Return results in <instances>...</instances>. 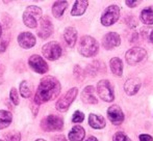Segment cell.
Wrapping results in <instances>:
<instances>
[{
    "label": "cell",
    "mask_w": 153,
    "mask_h": 141,
    "mask_svg": "<svg viewBox=\"0 0 153 141\" xmlns=\"http://www.w3.org/2000/svg\"><path fill=\"white\" fill-rule=\"evenodd\" d=\"M141 88V81L137 78H130L124 84V90L128 95H134Z\"/></svg>",
    "instance_id": "cell-15"
},
{
    "label": "cell",
    "mask_w": 153,
    "mask_h": 141,
    "mask_svg": "<svg viewBox=\"0 0 153 141\" xmlns=\"http://www.w3.org/2000/svg\"><path fill=\"white\" fill-rule=\"evenodd\" d=\"M77 93H78V89L76 87H73V88L69 89L62 97L59 98V101L56 102L55 107H56L57 110L61 111V112H66L69 109V107L71 106V104L76 99Z\"/></svg>",
    "instance_id": "cell-7"
},
{
    "label": "cell",
    "mask_w": 153,
    "mask_h": 141,
    "mask_svg": "<svg viewBox=\"0 0 153 141\" xmlns=\"http://www.w3.org/2000/svg\"><path fill=\"white\" fill-rule=\"evenodd\" d=\"M20 93L23 98H29L31 95L30 88L28 87V84H27L26 81H22L20 83Z\"/></svg>",
    "instance_id": "cell-25"
},
{
    "label": "cell",
    "mask_w": 153,
    "mask_h": 141,
    "mask_svg": "<svg viewBox=\"0 0 153 141\" xmlns=\"http://www.w3.org/2000/svg\"><path fill=\"white\" fill-rule=\"evenodd\" d=\"M53 141H67L66 137L64 135H57V136H54L53 137Z\"/></svg>",
    "instance_id": "cell-33"
},
{
    "label": "cell",
    "mask_w": 153,
    "mask_h": 141,
    "mask_svg": "<svg viewBox=\"0 0 153 141\" xmlns=\"http://www.w3.org/2000/svg\"><path fill=\"white\" fill-rule=\"evenodd\" d=\"M149 38H150V42L153 44V29L151 30V32H150V35H149Z\"/></svg>",
    "instance_id": "cell-36"
},
{
    "label": "cell",
    "mask_w": 153,
    "mask_h": 141,
    "mask_svg": "<svg viewBox=\"0 0 153 141\" xmlns=\"http://www.w3.org/2000/svg\"><path fill=\"white\" fill-rule=\"evenodd\" d=\"M141 21L146 25H153V5L147 6L142 10Z\"/></svg>",
    "instance_id": "cell-22"
},
{
    "label": "cell",
    "mask_w": 153,
    "mask_h": 141,
    "mask_svg": "<svg viewBox=\"0 0 153 141\" xmlns=\"http://www.w3.org/2000/svg\"><path fill=\"white\" fill-rule=\"evenodd\" d=\"M121 44V37L117 32H108L102 38V45L105 50H113Z\"/></svg>",
    "instance_id": "cell-12"
},
{
    "label": "cell",
    "mask_w": 153,
    "mask_h": 141,
    "mask_svg": "<svg viewBox=\"0 0 153 141\" xmlns=\"http://www.w3.org/2000/svg\"><path fill=\"white\" fill-rule=\"evenodd\" d=\"M78 51H79V53L85 57L95 56L99 51L98 42H97L93 36L83 35L82 37L80 38V40H79Z\"/></svg>",
    "instance_id": "cell-2"
},
{
    "label": "cell",
    "mask_w": 153,
    "mask_h": 141,
    "mask_svg": "<svg viewBox=\"0 0 153 141\" xmlns=\"http://www.w3.org/2000/svg\"><path fill=\"white\" fill-rule=\"evenodd\" d=\"M113 141H131V140L126 134L122 133V132H117V133L114 135Z\"/></svg>",
    "instance_id": "cell-28"
},
{
    "label": "cell",
    "mask_w": 153,
    "mask_h": 141,
    "mask_svg": "<svg viewBox=\"0 0 153 141\" xmlns=\"http://www.w3.org/2000/svg\"><path fill=\"white\" fill-rule=\"evenodd\" d=\"M0 141H3V140H1V139H0Z\"/></svg>",
    "instance_id": "cell-39"
},
{
    "label": "cell",
    "mask_w": 153,
    "mask_h": 141,
    "mask_svg": "<svg viewBox=\"0 0 153 141\" xmlns=\"http://www.w3.org/2000/svg\"><path fill=\"white\" fill-rule=\"evenodd\" d=\"M89 125L91 126L93 129H103L105 128V118L102 115L95 114V113H91L89 115Z\"/></svg>",
    "instance_id": "cell-17"
},
{
    "label": "cell",
    "mask_w": 153,
    "mask_h": 141,
    "mask_svg": "<svg viewBox=\"0 0 153 141\" xmlns=\"http://www.w3.org/2000/svg\"><path fill=\"white\" fill-rule=\"evenodd\" d=\"M64 38L65 42L67 43L69 47H74L75 44H76L77 40V30L74 28V27H68L66 28L64 32Z\"/></svg>",
    "instance_id": "cell-19"
},
{
    "label": "cell",
    "mask_w": 153,
    "mask_h": 141,
    "mask_svg": "<svg viewBox=\"0 0 153 141\" xmlns=\"http://www.w3.org/2000/svg\"><path fill=\"white\" fill-rule=\"evenodd\" d=\"M85 141H98V139L96 137H94V136H91V137H89Z\"/></svg>",
    "instance_id": "cell-35"
},
{
    "label": "cell",
    "mask_w": 153,
    "mask_h": 141,
    "mask_svg": "<svg viewBox=\"0 0 153 141\" xmlns=\"http://www.w3.org/2000/svg\"><path fill=\"white\" fill-rule=\"evenodd\" d=\"M18 44L24 49H30L36 45V37L30 32H22L18 36Z\"/></svg>",
    "instance_id": "cell-16"
},
{
    "label": "cell",
    "mask_w": 153,
    "mask_h": 141,
    "mask_svg": "<svg viewBox=\"0 0 153 141\" xmlns=\"http://www.w3.org/2000/svg\"><path fill=\"white\" fill-rule=\"evenodd\" d=\"M120 18V7L117 4L107 6L101 16V24L103 26H111Z\"/></svg>",
    "instance_id": "cell-5"
},
{
    "label": "cell",
    "mask_w": 153,
    "mask_h": 141,
    "mask_svg": "<svg viewBox=\"0 0 153 141\" xmlns=\"http://www.w3.org/2000/svg\"><path fill=\"white\" fill-rule=\"evenodd\" d=\"M96 91L102 101L111 103V102H113L115 100V91H114L113 86H111L108 80L104 79V80L99 81L97 83Z\"/></svg>",
    "instance_id": "cell-4"
},
{
    "label": "cell",
    "mask_w": 153,
    "mask_h": 141,
    "mask_svg": "<svg viewBox=\"0 0 153 141\" xmlns=\"http://www.w3.org/2000/svg\"><path fill=\"white\" fill-rule=\"evenodd\" d=\"M147 56V51L141 47H134L129 49L125 54V59L127 63L130 65H135L141 62L145 57Z\"/></svg>",
    "instance_id": "cell-9"
},
{
    "label": "cell",
    "mask_w": 153,
    "mask_h": 141,
    "mask_svg": "<svg viewBox=\"0 0 153 141\" xmlns=\"http://www.w3.org/2000/svg\"><path fill=\"white\" fill-rule=\"evenodd\" d=\"M74 75H75V77H76V78L78 79L79 81H82L83 80L85 73H83L82 69H81L80 67H78V65H76V67L74 68Z\"/></svg>",
    "instance_id": "cell-30"
},
{
    "label": "cell",
    "mask_w": 153,
    "mask_h": 141,
    "mask_svg": "<svg viewBox=\"0 0 153 141\" xmlns=\"http://www.w3.org/2000/svg\"><path fill=\"white\" fill-rule=\"evenodd\" d=\"M13 115L6 110H0V130L7 128L12 123Z\"/></svg>",
    "instance_id": "cell-23"
},
{
    "label": "cell",
    "mask_w": 153,
    "mask_h": 141,
    "mask_svg": "<svg viewBox=\"0 0 153 141\" xmlns=\"http://www.w3.org/2000/svg\"><path fill=\"white\" fill-rule=\"evenodd\" d=\"M53 32V25L49 17H43L41 18V26L40 29L38 30V35L43 40L49 37L51 33Z\"/></svg>",
    "instance_id": "cell-13"
},
{
    "label": "cell",
    "mask_w": 153,
    "mask_h": 141,
    "mask_svg": "<svg viewBox=\"0 0 153 141\" xmlns=\"http://www.w3.org/2000/svg\"><path fill=\"white\" fill-rule=\"evenodd\" d=\"M1 35H2V28H1V24H0V37H1Z\"/></svg>",
    "instance_id": "cell-37"
},
{
    "label": "cell",
    "mask_w": 153,
    "mask_h": 141,
    "mask_svg": "<svg viewBox=\"0 0 153 141\" xmlns=\"http://www.w3.org/2000/svg\"><path fill=\"white\" fill-rule=\"evenodd\" d=\"M6 49V43L5 42H2L0 43V53L1 52H4Z\"/></svg>",
    "instance_id": "cell-34"
},
{
    "label": "cell",
    "mask_w": 153,
    "mask_h": 141,
    "mask_svg": "<svg viewBox=\"0 0 153 141\" xmlns=\"http://www.w3.org/2000/svg\"><path fill=\"white\" fill-rule=\"evenodd\" d=\"M96 89L94 88V86L90 85L87 86L81 93V100H82L83 103L85 104H91V105H95V104L98 103V100L96 98Z\"/></svg>",
    "instance_id": "cell-14"
},
{
    "label": "cell",
    "mask_w": 153,
    "mask_h": 141,
    "mask_svg": "<svg viewBox=\"0 0 153 141\" xmlns=\"http://www.w3.org/2000/svg\"><path fill=\"white\" fill-rule=\"evenodd\" d=\"M4 137H5L6 141H20V133L16 131H12L5 134Z\"/></svg>",
    "instance_id": "cell-26"
},
{
    "label": "cell",
    "mask_w": 153,
    "mask_h": 141,
    "mask_svg": "<svg viewBox=\"0 0 153 141\" xmlns=\"http://www.w3.org/2000/svg\"><path fill=\"white\" fill-rule=\"evenodd\" d=\"M125 3L127 4L128 7H135V6L139 5V4L141 3V1H129V0H126Z\"/></svg>",
    "instance_id": "cell-32"
},
{
    "label": "cell",
    "mask_w": 153,
    "mask_h": 141,
    "mask_svg": "<svg viewBox=\"0 0 153 141\" xmlns=\"http://www.w3.org/2000/svg\"><path fill=\"white\" fill-rule=\"evenodd\" d=\"M10 98L12 100V102L14 103V105H18L19 104V97H18V91L15 87H13L10 89Z\"/></svg>",
    "instance_id": "cell-29"
},
{
    "label": "cell",
    "mask_w": 153,
    "mask_h": 141,
    "mask_svg": "<svg viewBox=\"0 0 153 141\" xmlns=\"http://www.w3.org/2000/svg\"><path fill=\"white\" fill-rule=\"evenodd\" d=\"M42 53L45 58L49 60H56L62 55V47L57 42H49L43 46Z\"/></svg>",
    "instance_id": "cell-8"
},
{
    "label": "cell",
    "mask_w": 153,
    "mask_h": 141,
    "mask_svg": "<svg viewBox=\"0 0 153 141\" xmlns=\"http://www.w3.org/2000/svg\"><path fill=\"white\" fill-rule=\"evenodd\" d=\"M88 5H89V2L87 0H77V1H75L74 5H73L71 15L72 16H81L87 10Z\"/></svg>",
    "instance_id": "cell-20"
},
{
    "label": "cell",
    "mask_w": 153,
    "mask_h": 141,
    "mask_svg": "<svg viewBox=\"0 0 153 141\" xmlns=\"http://www.w3.org/2000/svg\"><path fill=\"white\" fill-rule=\"evenodd\" d=\"M83 119H85V114H83L81 111H78V110L75 111L74 114H73V116H72V123H82Z\"/></svg>",
    "instance_id": "cell-27"
},
{
    "label": "cell",
    "mask_w": 153,
    "mask_h": 141,
    "mask_svg": "<svg viewBox=\"0 0 153 141\" xmlns=\"http://www.w3.org/2000/svg\"><path fill=\"white\" fill-rule=\"evenodd\" d=\"M61 89V83L56 78L52 76L45 77L40 82L36 97H34V102L36 105H40L42 103L54 100L56 97H59Z\"/></svg>",
    "instance_id": "cell-1"
},
{
    "label": "cell",
    "mask_w": 153,
    "mask_h": 141,
    "mask_svg": "<svg viewBox=\"0 0 153 141\" xmlns=\"http://www.w3.org/2000/svg\"><path fill=\"white\" fill-rule=\"evenodd\" d=\"M28 65L38 74H45L48 72V65L40 55H32L28 59Z\"/></svg>",
    "instance_id": "cell-10"
},
{
    "label": "cell",
    "mask_w": 153,
    "mask_h": 141,
    "mask_svg": "<svg viewBox=\"0 0 153 141\" xmlns=\"http://www.w3.org/2000/svg\"><path fill=\"white\" fill-rule=\"evenodd\" d=\"M85 136V131L81 126H75L69 132L68 138L70 141H82Z\"/></svg>",
    "instance_id": "cell-18"
},
{
    "label": "cell",
    "mask_w": 153,
    "mask_h": 141,
    "mask_svg": "<svg viewBox=\"0 0 153 141\" xmlns=\"http://www.w3.org/2000/svg\"><path fill=\"white\" fill-rule=\"evenodd\" d=\"M41 127L46 132L62 131V128H64V120H62V117L51 114L43 119L42 123H41Z\"/></svg>",
    "instance_id": "cell-6"
},
{
    "label": "cell",
    "mask_w": 153,
    "mask_h": 141,
    "mask_svg": "<svg viewBox=\"0 0 153 141\" xmlns=\"http://www.w3.org/2000/svg\"><path fill=\"white\" fill-rule=\"evenodd\" d=\"M107 117L115 126H120L124 121V113L118 105H113L107 109Z\"/></svg>",
    "instance_id": "cell-11"
},
{
    "label": "cell",
    "mask_w": 153,
    "mask_h": 141,
    "mask_svg": "<svg viewBox=\"0 0 153 141\" xmlns=\"http://www.w3.org/2000/svg\"><path fill=\"white\" fill-rule=\"evenodd\" d=\"M68 7V2L67 1H56L52 5V14L55 18H61L64 14L65 10Z\"/></svg>",
    "instance_id": "cell-24"
},
{
    "label": "cell",
    "mask_w": 153,
    "mask_h": 141,
    "mask_svg": "<svg viewBox=\"0 0 153 141\" xmlns=\"http://www.w3.org/2000/svg\"><path fill=\"white\" fill-rule=\"evenodd\" d=\"M139 138H140V141H153L152 136L148 135V134H141Z\"/></svg>",
    "instance_id": "cell-31"
},
{
    "label": "cell",
    "mask_w": 153,
    "mask_h": 141,
    "mask_svg": "<svg viewBox=\"0 0 153 141\" xmlns=\"http://www.w3.org/2000/svg\"><path fill=\"white\" fill-rule=\"evenodd\" d=\"M36 141H46V140H44V139H36Z\"/></svg>",
    "instance_id": "cell-38"
},
{
    "label": "cell",
    "mask_w": 153,
    "mask_h": 141,
    "mask_svg": "<svg viewBox=\"0 0 153 141\" xmlns=\"http://www.w3.org/2000/svg\"><path fill=\"white\" fill-rule=\"evenodd\" d=\"M111 70L115 76L121 77L123 75V62L119 57H114L109 61Z\"/></svg>",
    "instance_id": "cell-21"
},
{
    "label": "cell",
    "mask_w": 153,
    "mask_h": 141,
    "mask_svg": "<svg viewBox=\"0 0 153 141\" xmlns=\"http://www.w3.org/2000/svg\"><path fill=\"white\" fill-rule=\"evenodd\" d=\"M42 18V8L36 5H30L26 7L23 14V22L29 28H36L38 21Z\"/></svg>",
    "instance_id": "cell-3"
}]
</instances>
